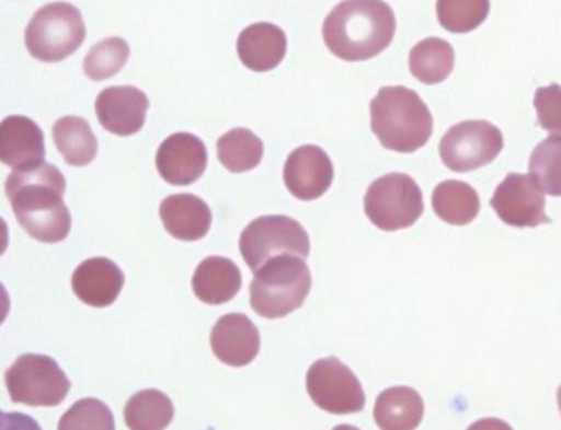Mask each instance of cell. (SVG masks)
Segmentation results:
<instances>
[{
	"mask_svg": "<svg viewBox=\"0 0 561 430\" xmlns=\"http://www.w3.org/2000/svg\"><path fill=\"white\" fill-rule=\"evenodd\" d=\"M66 188L65 175L48 162L15 171L5 182V195L21 228L47 244L62 242L72 229V217L62 201Z\"/></svg>",
	"mask_w": 561,
	"mask_h": 430,
	"instance_id": "obj_1",
	"label": "cell"
},
{
	"mask_svg": "<svg viewBox=\"0 0 561 430\" xmlns=\"http://www.w3.org/2000/svg\"><path fill=\"white\" fill-rule=\"evenodd\" d=\"M396 32V13L383 0H343L322 25L329 51L350 62L376 58L390 46Z\"/></svg>",
	"mask_w": 561,
	"mask_h": 430,
	"instance_id": "obj_2",
	"label": "cell"
},
{
	"mask_svg": "<svg viewBox=\"0 0 561 430\" xmlns=\"http://www.w3.org/2000/svg\"><path fill=\"white\" fill-rule=\"evenodd\" d=\"M370 128L386 150L413 153L430 142L433 117L416 91L382 88L370 103Z\"/></svg>",
	"mask_w": 561,
	"mask_h": 430,
	"instance_id": "obj_3",
	"label": "cell"
},
{
	"mask_svg": "<svg viewBox=\"0 0 561 430\" xmlns=\"http://www.w3.org/2000/svg\"><path fill=\"white\" fill-rule=\"evenodd\" d=\"M304 259L280 255L255 272L250 286V302L256 314L266 319H278L304 306L312 287L311 271Z\"/></svg>",
	"mask_w": 561,
	"mask_h": 430,
	"instance_id": "obj_4",
	"label": "cell"
},
{
	"mask_svg": "<svg viewBox=\"0 0 561 430\" xmlns=\"http://www.w3.org/2000/svg\"><path fill=\"white\" fill-rule=\"evenodd\" d=\"M87 38L81 12L73 4L56 2L35 12L25 31L27 51L42 62L69 58Z\"/></svg>",
	"mask_w": 561,
	"mask_h": 430,
	"instance_id": "obj_5",
	"label": "cell"
},
{
	"mask_svg": "<svg viewBox=\"0 0 561 430\" xmlns=\"http://www.w3.org/2000/svg\"><path fill=\"white\" fill-rule=\"evenodd\" d=\"M364 210L380 230L409 229L424 213L423 193L410 175H383L369 186L364 197Z\"/></svg>",
	"mask_w": 561,
	"mask_h": 430,
	"instance_id": "obj_6",
	"label": "cell"
},
{
	"mask_svg": "<svg viewBox=\"0 0 561 430\" xmlns=\"http://www.w3.org/2000/svg\"><path fill=\"white\" fill-rule=\"evenodd\" d=\"M310 237L304 225L286 216L256 218L242 232L240 249L245 264L256 272L270 259L280 255L307 258Z\"/></svg>",
	"mask_w": 561,
	"mask_h": 430,
	"instance_id": "obj_7",
	"label": "cell"
},
{
	"mask_svg": "<svg viewBox=\"0 0 561 430\" xmlns=\"http://www.w3.org/2000/svg\"><path fill=\"white\" fill-rule=\"evenodd\" d=\"M4 379L12 402L31 407L59 406L72 386L51 357L38 355L19 357Z\"/></svg>",
	"mask_w": 561,
	"mask_h": 430,
	"instance_id": "obj_8",
	"label": "cell"
},
{
	"mask_svg": "<svg viewBox=\"0 0 561 430\" xmlns=\"http://www.w3.org/2000/svg\"><path fill=\"white\" fill-rule=\"evenodd\" d=\"M504 147L503 133L483 119H469L453 126L440 140L439 154L455 173H468L491 164Z\"/></svg>",
	"mask_w": 561,
	"mask_h": 430,
	"instance_id": "obj_9",
	"label": "cell"
},
{
	"mask_svg": "<svg viewBox=\"0 0 561 430\" xmlns=\"http://www.w3.org/2000/svg\"><path fill=\"white\" fill-rule=\"evenodd\" d=\"M307 391L314 404L329 414H356L366 406L359 379L334 357L320 359L310 367Z\"/></svg>",
	"mask_w": 561,
	"mask_h": 430,
	"instance_id": "obj_10",
	"label": "cell"
},
{
	"mask_svg": "<svg viewBox=\"0 0 561 430\" xmlns=\"http://www.w3.org/2000/svg\"><path fill=\"white\" fill-rule=\"evenodd\" d=\"M490 206L501 221L512 228L535 229L552 222L545 213L542 189L530 174H508L496 187Z\"/></svg>",
	"mask_w": 561,
	"mask_h": 430,
	"instance_id": "obj_11",
	"label": "cell"
},
{
	"mask_svg": "<svg viewBox=\"0 0 561 430\" xmlns=\"http://www.w3.org/2000/svg\"><path fill=\"white\" fill-rule=\"evenodd\" d=\"M208 153L205 143L188 132L173 133L159 147L158 172L172 186H191L206 172Z\"/></svg>",
	"mask_w": 561,
	"mask_h": 430,
	"instance_id": "obj_12",
	"label": "cell"
},
{
	"mask_svg": "<svg viewBox=\"0 0 561 430\" xmlns=\"http://www.w3.org/2000/svg\"><path fill=\"white\" fill-rule=\"evenodd\" d=\"M333 179V162L318 146L299 147L286 160L285 185L299 200L319 199L332 186Z\"/></svg>",
	"mask_w": 561,
	"mask_h": 430,
	"instance_id": "obj_13",
	"label": "cell"
},
{
	"mask_svg": "<svg viewBox=\"0 0 561 430\" xmlns=\"http://www.w3.org/2000/svg\"><path fill=\"white\" fill-rule=\"evenodd\" d=\"M149 107L144 91L133 86L104 89L95 102L98 121L118 137L135 136L142 130Z\"/></svg>",
	"mask_w": 561,
	"mask_h": 430,
	"instance_id": "obj_14",
	"label": "cell"
},
{
	"mask_svg": "<svg viewBox=\"0 0 561 430\" xmlns=\"http://www.w3.org/2000/svg\"><path fill=\"white\" fill-rule=\"evenodd\" d=\"M210 348L222 363L244 367L254 361L261 350V334L248 315H224L210 333Z\"/></svg>",
	"mask_w": 561,
	"mask_h": 430,
	"instance_id": "obj_15",
	"label": "cell"
},
{
	"mask_svg": "<svg viewBox=\"0 0 561 430\" xmlns=\"http://www.w3.org/2000/svg\"><path fill=\"white\" fill-rule=\"evenodd\" d=\"M45 137L39 126L25 116H10L0 126V159L15 171L44 164Z\"/></svg>",
	"mask_w": 561,
	"mask_h": 430,
	"instance_id": "obj_16",
	"label": "cell"
},
{
	"mask_svg": "<svg viewBox=\"0 0 561 430\" xmlns=\"http://www.w3.org/2000/svg\"><path fill=\"white\" fill-rule=\"evenodd\" d=\"M124 283L121 267L103 257L87 259L77 267L72 277L77 298L93 307L111 306L121 295Z\"/></svg>",
	"mask_w": 561,
	"mask_h": 430,
	"instance_id": "obj_17",
	"label": "cell"
},
{
	"mask_svg": "<svg viewBox=\"0 0 561 430\" xmlns=\"http://www.w3.org/2000/svg\"><path fill=\"white\" fill-rule=\"evenodd\" d=\"M159 213L168 234L182 242L205 237L213 224V211L206 201L192 194L168 196L161 201Z\"/></svg>",
	"mask_w": 561,
	"mask_h": 430,
	"instance_id": "obj_18",
	"label": "cell"
},
{
	"mask_svg": "<svg viewBox=\"0 0 561 430\" xmlns=\"http://www.w3.org/2000/svg\"><path fill=\"white\" fill-rule=\"evenodd\" d=\"M286 49L285 32L270 23L245 27L237 40V53L242 65L257 73L277 68L285 58Z\"/></svg>",
	"mask_w": 561,
	"mask_h": 430,
	"instance_id": "obj_19",
	"label": "cell"
},
{
	"mask_svg": "<svg viewBox=\"0 0 561 430\" xmlns=\"http://www.w3.org/2000/svg\"><path fill=\"white\" fill-rule=\"evenodd\" d=\"M193 291L207 305H222L233 300L242 287V274L238 266L226 257H208L196 267Z\"/></svg>",
	"mask_w": 561,
	"mask_h": 430,
	"instance_id": "obj_20",
	"label": "cell"
},
{
	"mask_svg": "<svg viewBox=\"0 0 561 430\" xmlns=\"http://www.w3.org/2000/svg\"><path fill=\"white\" fill-rule=\"evenodd\" d=\"M424 400L409 386H394L378 396L375 420L385 430H412L424 418Z\"/></svg>",
	"mask_w": 561,
	"mask_h": 430,
	"instance_id": "obj_21",
	"label": "cell"
},
{
	"mask_svg": "<svg viewBox=\"0 0 561 430\" xmlns=\"http://www.w3.org/2000/svg\"><path fill=\"white\" fill-rule=\"evenodd\" d=\"M434 213L453 225H467L474 221L481 209L479 194L468 183L445 181L434 189L432 196Z\"/></svg>",
	"mask_w": 561,
	"mask_h": 430,
	"instance_id": "obj_22",
	"label": "cell"
},
{
	"mask_svg": "<svg viewBox=\"0 0 561 430\" xmlns=\"http://www.w3.org/2000/svg\"><path fill=\"white\" fill-rule=\"evenodd\" d=\"M56 148L72 166H87L98 152V140L87 119L68 116L58 119L53 129Z\"/></svg>",
	"mask_w": 561,
	"mask_h": 430,
	"instance_id": "obj_23",
	"label": "cell"
},
{
	"mask_svg": "<svg viewBox=\"0 0 561 430\" xmlns=\"http://www.w3.org/2000/svg\"><path fill=\"white\" fill-rule=\"evenodd\" d=\"M454 67L455 51L445 39L426 38L411 49L410 70L421 83L444 82L453 73Z\"/></svg>",
	"mask_w": 561,
	"mask_h": 430,
	"instance_id": "obj_24",
	"label": "cell"
},
{
	"mask_svg": "<svg viewBox=\"0 0 561 430\" xmlns=\"http://www.w3.org/2000/svg\"><path fill=\"white\" fill-rule=\"evenodd\" d=\"M124 416L126 426L131 430H161L171 425L174 407L163 392L146 390L128 400Z\"/></svg>",
	"mask_w": 561,
	"mask_h": 430,
	"instance_id": "obj_25",
	"label": "cell"
},
{
	"mask_svg": "<svg viewBox=\"0 0 561 430\" xmlns=\"http://www.w3.org/2000/svg\"><path fill=\"white\" fill-rule=\"evenodd\" d=\"M263 154L262 139L249 129L230 130L217 142V158L231 173L254 171L261 164Z\"/></svg>",
	"mask_w": 561,
	"mask_h": 430,
	"instance_id": "obj_26",
	"label": "cell"
},
{
	"mask_svg": "<svg viewBox=\"0 0 561 430\" xmlns=\"http://www.w3.org/2000/svg\"><path fill=\"white\" fill-rule=\"evenodd\" d=\"M129 58L130 47L123 38H105L91 47L83 61V72L96 82L108 80L121 72Z\"/></svg>",
	"mask_w": 561,
	"mask_h": 430,
	"instance_id": "obj_27",
	"label": "cell"
},
{
	"mask_svg": "<svg viewBox=\"0 0 561 430\" xmlns=\"http://www.w3.org/2000/svg\"><path fill=\"white\" fill-rule=\"evenodd\" d=\"M490 0H437V16L442 27L450 33L473 32L489 16Z\"/></svg>",
	"mask_w": 561,
	"mask_h": 430,
	"instance_id": "obj_28",
	"label": "cell"
},
{
	"mask_svg": "<svg viewBox=\"0 0 561 430\" xmlns=\"http://www.w3.org/2000/svg\"><path fill=\"white\" fill-rule=\"evenodd\" d=\"M529 173L553 197L561 196V137H549L533 151Z\"/></svg>",
	"mask_w": 561,
	"mask_h": 430,
	"instance_id": "obj_29",
	"label": "cell"
},
{
	"mask_svg": "<svg viewBox=\"0 0 561 430\" xmlns=\"http://www.w3.org/2000/svg\"><path fill=\"white\" fill-rule=\"evenodd\" d=\"M60 430H114L115 419L107 405L85 398L69 408L59 421Z\"/></svg>",
	"mask_w": 561,
	"mask_h": 430,
	"instance_id": "obj_30",
	"label": "cell"
},
{
	"mask_svg": "<svg viewBox=\"0 0 561 430\" xmlns=\"http://www.w3.org/2000/svg\"><path fill=\"white\" fill-rule=\"evenodd\" d=\"M535 108L538 125L550 133L561 136V86L551 83L550 86L537 89Z\"/></svg>",
	"mask_w": 561,
	"mask_h": 430,
	"instance_id": "obj_31",
	"label": "cell"
},
{
	"mask_svg": "<svg viewBox=\"0 0 561 430\" xmlns=\"http://www.w3.org/2000/svg\"><path fill=\"white\" fill-rule=\"evenodd\" d=\"M558 405H559V410L561 412V386H559V390H558Z\"/></svg>",
	"mask_w": 561,
	"mask_h": 430,
	"instance_id": "obj_32",
	"label": "cell"
}]
</instances>
